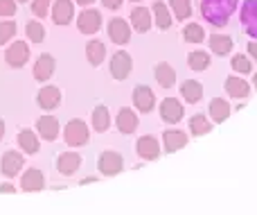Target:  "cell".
<instances>
[{
    "label": "cell",
    "instance_id": "6da1fadb",
    "mask_svg": "<svg viewBox=\"0 0 257 215\" xmlns=\"http://www.w3.org/2000/svg\"><path fill=\"white\" fill-rule=\"evenodd\" d=\"M237 5H239V0H201V14L212 25L223 27L237 9Z\"/></svg>",
    "mask_w": 257,
    "mask_h": 215
},
{
    "label": "cell",
    "instance_id": "7a4b0ae2",
    "mask_svg": "<svg viewBox=\"0 0 257 215\" xmlns=\"http://www.w3.org/2000/svg\"><path fill=\"white\" fill-rule=\"evenodd\" d=\"M88 125H86L84 120H79V118H72L70 122L66 125V129H63V138H66V143L70 145V148H81V145L88 143Z\"/></svg>",
    "mask_w": 257,
    "mask_h": 215
},
{
    "label": "cell",
    "instance_id": "3957f363",
    "mask_svg": "<svg viewBox=\"0 0 257 215\" xmlns=\"http://www.w3.org/2000/svg\"><path fill=\"white\" fill-rule=\"evenodd\" d=\"M97 168L102 175L106 177H113V175H120L122 170H124V159L120 157L117 152H102L99 154V161H97Z\"/></svg>",
    "mask_w": 257,
    "mask_h": 215
},
{
    "label": "cell",
    "instance_id": "277c9868",
    "mask_svg": "<svg viewBox=\"0 0 257 215\" xmlns=\"http://www.w3.org/2000/svg\"><path fill=\"white\" fill-rule=\"evenodd\" d=\"M239 16H241V25H244L246 34L257 39V0H244Z\"/></svg>",
    "mask_w": 257,
    "mask_h": 215
},
{
    "label": "cell",
    "instance_id": "5b68a950",
    "mask_svg": "<svg viewBox=\"0 0 257 215\" xmlns=\"http://www.w3.org/2000/svg\"><path fill=\"white\" fill-rule=\"evenodd\" d=\"M5 59H7V63L12 68H23L27 63V59H30V48H27V43L25 41H14L7 48V52H5Z\"/></svg>",
    "mask_w": 257,
    "mask_h": 215
},
{
    "label": "cell",
    "instance_id": "8992f818",
    "mask_svg": "<svg viewBox=\"0 0 257 215\" xmlns=\"http://www.w3.org/2000/svg\"><path fill=\"white\" fill-rule=\"evenodd\" d=\"M133 104H136V109L138 111H142V113L154 111V107H156L154 91H151L149 86H145V84H138L136 89H133Z\"/></svg>",
    "mask_w": 257,
    "mask_h": 215
},
{
    "label": "cell",
    "instance_id": "52a82bcc",
    "mask_svg": "<svg viewBox=\"0 0 257 215\" xmlns=\"http://www.w3.org/2000/svg\"><path fill=\"white\" fill-rule=\"evenodd\" d=\"M77 27L81 34H95L102 27V14L97 9H84L77 18Z\"/></svg>",
    "mask_w": 257,
    "mask_h": 215
},
{
    "label": "cell",
    "instance_id": "ba28073f",
    "mask_svg": "<svg viewBox=\"0 0 257 215\" xmlns=\"http://www.w3.org/2000/svg\"><path fill=\"white\" fill-rule=\"evenodd\" d=\"M131 68H133V59H131V54L124 52V50H120V52H115L113 54V59H111V75L115 77V80H126L128 77V73H131Z\"/></svg>",
    "mask_w": 257,
    "mask_h": 215
},
{
    "label": "cell",
    "instance_id": "9c48e42d",
    "mask_svg": "<svg viewBox=\"0 0 257 215\" xmlns=\"http://www.w3.org/2000/svg\"><path fill=\"white\" fill-rule=\"evenodd\" d=\"M23 166H25L23 154L21 152H14V150L5 152L3 159H0V172H3L5 177H16L18 172L23 170Z\"/></svg>",
    "mask_w": 257,
    "mask_h": 215
},
{
    "label": "cell",
    "instance_id": "30bf717a",
    "mask_svg": "<svg viewBox=\"0 0 257 215\" xmlns=\"http://www.w3.org/2000/svg\"><path fill=\"white\" fill-rule=\"evenodd\" d=\"M108 39L117 45H124L131 39V27L124 18H111L108 21Z\"/></svg>",
    "mask_w": 257,
    "mask_h": 215
},
{
    "label": "cell",
    "instance_id": "8fae6325",
    "mask_svg": "<svg viewBox=\"0 0 257 215\" xmlns=\"http://www.w3.org/2000/svg\"><path fill=\"white\" fill-rule=\"evenodd\" d=\"M160 118H163L165 122H169V125L181 122L183 120V104H181V100L165 98L163 102H160Z\"/></svg>",
    "mask_w": 257,
    "mask_h": 215
},
{
    "label": "cell",
    "instance_id": "7c38bea8",
    "mask_svg": "<svg viewBox=\"0 0 257 215\" xmlns=\"http://www.w3.org/2000/svg\"><path fill=\"white\" fill-rule=\"evenodd\" d=\"M75 16V3L72 0H54L52 3V21L57 25H68Z\"/></svg>",
    "mask_w": 257,
    "mask_h": 215
},
{
    "label": "cell",
    "instance_id": "4fadbf2b",
    "mask_svg": "<svg viewBox=\"0 0 257 215\" xmlns=\"http://www.w3.org/2000/svg\"><path fill=\"white\" fill-rule=\"evenodd\" d=\"M36 102H39L41 109L52 111V109H57L59 102H61V91H59L57 86H43V89L39 91V95H36Z\"/></svg>",
    "mask_w": 257,
    "mask_h": 215
},
{
    "label": "cell",
    "instance_id": "5bb4252c",
    "mask_svg": "<svg viewBox=\"0 0 257 215\" xmlns=\"http://www.w3.org/2000/svg\"><path fill=\"white\" fill-rule=\"evenodd\" d=\"M81 166V157L77 152H63L57 157V170L61 172V175H75L77 170H79Z\"/></svg>",
    "mask_w": 257,
    "mask_h": 215
},
{
    "label": "cell",
    "instance_id": "9a60e30c",
    "mask_svg": "<svg viewBox=\"0 0 257 215\" xmlns=\"http://www.w3.org/2000/svg\"><path fill=\"white\" fill-rule=\"evenodd\" d=\"M45 186V177L39 168H30V170L23 175L21 179V188L27 190V193H34V190H43Z\"/></svg>",
    "mask_w": 257,
    "mask_h": 215
},
{
    "label": "cell",
    "instance_id": "2e32d148",
    "mask_svg": "<svg viewBox=\"0 0 257 215\" xmlns=\"http://www.w3.org/2000/svg\"><path fill=\"white\" fill-rule=\"evenodd\" d=\"M136 148H138V154H140L142 159H147V161H154L160 154V145L154 136H142V138H138Z\"/></svg>",
    "mask_w": 257,
    "mask_h": 215
},
{
    "label": "cell",
    "instance_id": "e0dca14e",
    "mask_svg": "<svg viewBox=\"0 0 257 215\" xmlns=\"http://www.w3.org/2000/svg\"><path fill=\"white\" fill-rule=\"evenodd\" d=\"M54 57L52 54H41L39 59H36V63H34V77L39 82H48L50 77H52V73H54Z\"/></svg>",
    "mask_w": 257,
    "mask_h": 215
},
{
    "label": "cell",
    "instance_id": "ac0fdd59",
    "mask_svg": "<svg viewBox=\"0 0 257 215\" xmlns=\"http://www.w3.org/2000/svg\"><path fill=\"white\" fill-rule=\"evenodd\" d=\"M36 129H39L41 138L54 140L59 136V120L54 116H41L39 120H36Z\"/></svg>",
    "mask_w": 257,
    "mask_h": 215
},
{
    "label": "cell",
    "instance_id": "d6986e66",
    "mask_svg": "<svg viewBox=\"0 0 257 215\" xmlns=\"http://www.w3.org/2000/svg\"><path fill=\"white\" fill-rule=\"evenodd\" d=\"M163 145L167 152H176V150L187 145V134L185 131H178V129H167L163 134Z\"/></svg>",
    "mask_w": 257,
    "mask_h": 215
},
{
    "label": "cell",
    "instance_id": "ffe728a7",
    "mask_svg": "<svg viewBox=\"0 0 257 215\" xmlns=\"http://www.w3.org/2000/svg\"><path fill=\"white\" fill-rule=\"evenodd\" d=\"M115 122H117V129H120L122 134H133V131L138 129V116H136V111H131L128 107L120 109Z\"/></svg>",
    "mask_w": 257,
    "mask_h": 215
},
{
    "label": "cell",
    "instance_id": "44dd1931",
    "mask_svg": "<svg viewBox=\"0 0 257 215\" xmlns=\"http://www.w3.org/2000/svg\"><path fill=\"white\" fill-rule=\"evenodd\" d=\"M226 93L228 95H232V98H237V100H244L246 95L250 93V86H248V82H244L241 77H228L226 80Z\"/></svg>",
    "mask_w": 257,
    "mask_h": 215
},
{
    "label": "cell",
    "instance_id": "7402d4cb",
    "mask_svg": "<svg viewBox=\"0 0 257 215\" xmlns=\"http://www.w3.org/2000/svg\"><path fill=\"white\" fill-rule=\"evenodd\" d=\"M131 25L136 32H147L151 27V14L147 7H136L131 12Z\"/></svg>",
    "mask_w": 257,
    "mask_h": 215
},
{
    "label": "cell",
    "instance_id": "603a6c76",
    "mask_svg": "<svg viewBox=\"0 0 257 215\" xmlns=\"http://www.w3.org/2000/svg\"><path fill=\"white\" fill-rule=\"evenodd\" d=\"M156 80H158V84L163 86V89H172L174 82H176V70H174L169 63H158L154 70Z\"/></svg>",
    "mask_w": 257,
    "mask_h": 215
},
{
    "label": "cell",
    "instance_id": "cb8c5ba5",
    "mask_svg": "<svg viewBox=\"0 0 257 215\" xmlns=\"http://www.w3.org/2000/svg\"><path fill=\"white\" fill-rule=\"evenodd\" d=\"M181 93H183V98H185V102L194 104L203 98V86H201L196 80H185L181 84Z\"/></svg>",
    "mask_w": 257,
    "mask_h": 215
},
{
    "label": "cell",
    "instance_id": "d4e9b609",
    "mask_svg": "<svg viewBox=\"0 0 257 215\" xmlns=\"http://www.w3.org/2000/svg\"><path fill=\"white\" fill-rule=\"evenodd\" d=\"M210 50H212L214 54H219V57H223V54H230L232 50V39L226 34H212L210 36Z\"/></svg>",
    "mask_w": 257,
    "mask_h": 215
},
{
    "label": "cell",
    "instance_id": "484cf974",
    "mask_svg": "<svg viewBox=\"0 0 257 215\" xmlns=\"http://www.w3.org/2000/svg\"><path fill=\"white\" fill-rule=\"evenodd\" d=\"M90 120H93V129L102 134V131H106L108 125H111V113H108V109L104 107V104H99V107L93 109V118H90Z\"/></svg>",
    "mask_w": 257,
    "mask_h": 215
},
{
    "label": "cell",
    "instance_id": "4316f807",
    "mask_svg": "<svg viewBox=\"0 0 257 215\" xmlns=\"http://www.w3.org/2000/svg\"><path fill=\"white\" fill-rule=\"evenodd\" d=\"M86 57H88V61L93 66H99L104 61V57H106V48H104L102 41H88L86 43Z\"/></svg>",
    "mask_w": 257,
    "mask_h": 215
},
{
    "label": "cell",
    "instance_id": "83f0119b",
    "mask_svg": "<svg viewBox=\"0 0 257 215\" xmlns=\"http://www.w3.org/2000/svg\"><path fill=\"white\" fill-rule=\"evenodd\" d=\"M210 116H212L214 122H223L230 116V104L221 98H214L212 102H210Z\"/></svg>",
    "mask_w": 257,
    "mask_h": 215
},
{
    "label": "cell",
    "instance_id": "f1b7e54d",
    "mask_svg": "<svg viewBox=\"0 0 257 215\" xmlns=\"http://www.w3.org/2000/svg\"><path fill=\"white\" fill-rule=\"evenodd\" d=\"M18 145L23 148V152L25 154H36L39 152V138H36L34 131L30 129H23L21 134H18Z\"/></svg>",
    "mask_w": 257,
    "mask_h": 215
},
{
    "label": "cell",
    "instance_id": "f546056e",
    "mask_svg": "<svg viewBox=\"0 0 257 215\" xmlns=\"http://www.w3.org/2000/svg\"><path fill=\"white\" fill-rule=\"evenodd\" d=\"M154 18H156V25H158L160 30L172 27V14H169V9L165 3H154Z\"/></svg>",
    "mask_w": 257,
    "mask_h": 215
},
{
    "label": "cell",
    "instance_id": "4dcf8cb0",
    "mask_svg": "<svg viewBox=\"0 0 257 215\" xmlns=\"http://www.w3.org/2000/svg\"><path fill=\"white\" fill-rule=\"evenodd\" d=\"M190 129L194 136H203L212 129V125H210V120L203 116V113H196V116L190 118Z\"/></svg>",
    "mask_w": 257,
    "mask_h": 215
},
{
    "label": "cell",
    "instance_id": "1f68e13d",
    "mask_svg": "<svg viewBox=\"0 0 257 215\" xmlns=\"http://www.w3.org/2000/svg\"><path fill=\"white\" fill-rule=\"evenodd\" d=\"M187 63H190L192 70H205V68L210 66V54L203 52V50H194V52H190V57H187Z\"/></svg>",
    "mask_w": 257,
    "mask_h": 215
},
{
    "label": "cell",
    "instance_id": "d6a6232c",
    "mask_svg": "<svg viewBox=\"0 0 257 215\" xmlns=\"http://www.w3.org/2000/svg\"><path fill=\"white\" fill-rule=\"evenodd\" d=\"M183 39L190 41V43H203L205 39V32L199 23H190V25L183 27Z\"/></svg>",
    "mask_w": 257,
    "mask_h": 215
},
{
    "label": "cell",
    "instance_id": "836d02e7",
    "mask_svg": "<svg viewBox=\"0 0 257 215\" xmlns=\"http://www.w3.org/2000/svg\"><path fill=\"white\" fill-rule=\"evenodd\" d=\"M25 34L30 41H34V43H41V41L45 39V27L41 25L39 21H30L25 25Z\"/></svg>",
    "mask_w": 257,
    "mask_h": 215
},
{
    "label": "cell",
    "instance_id": "e575fe53",
    "mask_svg": "<svg viewBox=\"0 0 257 215\" xmlns=\"http://www.w3.org/2000/svg\"><path fill=\"white\" fill-rule=\"evenodd\" d=\"M16 36V23L14 21H0V45L9 43Z\"/></svg>",
    "mask_w": 257,
    "mask_h": 215
},
{
    "label": "cell",
    "instance_id": "d590c367",
    "mask_svg": "<svg viewBox=\"0 0 257 215\" xmlns=\"http://www.w3.org/2000/svg\"><path fill=\"white\" fill-rule=\"evenodd\" d=\"M172 9H174L178 21H185V18H190V14H192L190 0H172Z\"/></svg>",
    "mask_w": 257,
    "mask_h": 215
},
{
    "label": "cell",
    "instance_id": "8d00e7d4",
    "mask_svg": "<svg viewBox=\"0 0 257 215\" xmlns=\"http://www.w3.org/2000/svg\"><path fill=\"white\" fill-rule=\"evenodd\" d=\"M232 70L241 73V75H248V73L253 70V63H250L248 57H244V54H237V57H232Z\"/></svg>",
    "mask_w": 257,
    "mask_h": 215
},
{
    "label": "cell",
    "instance_id": "74e56055",
    "mask_svg": "<svg viewBox=\"0 0 257 215\" xmlns=\"http://www.w3.org/2000/svg\"><path fill=\"white\" fill-rule=\"evenodd\" d=\"M50 3H52V0H34V3H32V12H34V16H39V18L48 16Z\"/></svg>",
    "mask_w": 257,
    "mask_h": 215
},
{
    "label": "cell",
    "instance_id": "f35d334b",
    "mask_svg": "<svg viewBox=\"0 0 257 215\" xmlns=\"http://www.w3.org/2000/svg\"><path fill=\"white\" fill-rule=\"evenodd\" d=\"M16 14V3L14 0H0V16H14Z\"/></svg>",
    "mask_w": 257,
    "mask_h": 215
},
{
    "label": "cell",
    "instance_id": "ab89813d",
    "mask_svg": "<svg viewBox=\"0 0 257 215\" xmlns=\"http://www.w3.org/2000/svg\"><path fill=\"white\" fill-rule=\"evenodd\" d=\"M104 3V7H108V9H117L122 5V0H102Z\"/></svg>",
    "mask_w": 257,
    "mask_h": 215
},
{
    "label": "cell",
    "instance_id": "60d3db41",
    "mask_svg": "<svg viewBox=\"0 0 257 215\" xmlns=\"http://www.w3.org/2000/svg\"><path fill=\"white\" fill-rule=\"evenodd\" d=\"M248 54L253 59H257V41H250V43H248Z\"/></svg>",
    "mask_w": 257,
    "mask_h": 215
},
{
    "label": "cell",
    "instance_id": "b9f144b4",
    "mask_svg": "<svg viewBox=\"0 0 257 215\" xmlns=\"http://www.w3.org/2000/svg\"><path fill=\"white\" fill-rule=\"evenodd\" d=\"M0 193H14V186H12V184L0 186Z\"/></svg>",
    "mask_w": 257,
    "mask_h": 215
},
{
    "label": "cell",
    "instance_id": "7bdbcfd3",
    "mask_svg": "<svg viewBox=\"0 0 257 215\" xmlns=\"http://www.w3.org/2000/svg\"><path fill=\"white\" fill-rule=\"evenodd\" d=\"M75 3H77V5H81V7H88V5H90V3H95V0H75Z\"/></svg>",
    "mask_w": 257,
    "mask_h": 215
},
{
    "label": "cell",
    "instance_id": "ee69618b",
    "mask_svg": "<svg viewBox=\"0 0 257 215\" xmlns=\"http://www.w3.org/2000/svg\"><path fill=\"white\" fill-rule=\"evenodd\" d=\"M3 136H5V120H0V140H3Z\"/></svg>",
    "mask_w": 257,
    "mask_h": 215
},
{
    "label": "cell",
    "instance_id": "f6af8a7d",
    "mask_svg": "<svg viewBox=\"0 0 257 215\" xmlns=\"http://www.w3.org/2000/svg\"><path fill=\"white\" fill-rule=\"evenodd\" d=\"M253 86H255V89H257V73H255V75H253Z\"/></svg>",
    "mask_w": 257,
    "mask_h": 215
},
{
    "label": "cell",
    "instance_id": "bcb514c9",
    "mask_svg": "<svg viewBox=\"0 0 257 215\" xmlns=\"http://www.w3.org/2000/svg\"><path fill=\"white\" fill-rule=\"evenodd\" d=\"M131 3H140V0H131Z\"/></svg>",
    "mask_w": 257,
    "mask_h": 215
},
{
    "label": "cell",
    "instance_id": "7dc6e473",
    "mask_svg": "<svg viewBox=\"0 0 257 215\" xmlns=\"http://www.w3.org/2000/svg\"><path fill=\"white\" fill-rule=\"evenodd\" d=\"M21 3H27V0H21Z\"/></svg>",
    "mask_w": 257,
    "mask_h": 215
}]
</instances>
